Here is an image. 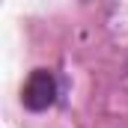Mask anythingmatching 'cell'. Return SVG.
<instances>
[{
    "instance_id": "6da1fadb",
    "label": "cell",
    "mask_w": 128,
    "mask_h": 128,
    "mask_svg": "<svg viewBox=\"0 0 128 128\" xmlns=\"http://www.w3.org/2000/svg\"><path fill=\"white\" fill-rule=\"evenodd\" d=\"M21 98H24V104H27L30 110H45V107H51L54 98H57V80H54V74L45 72V68H36L30 78H27V84H24Z\"/></svg>"
}]
</instances>
